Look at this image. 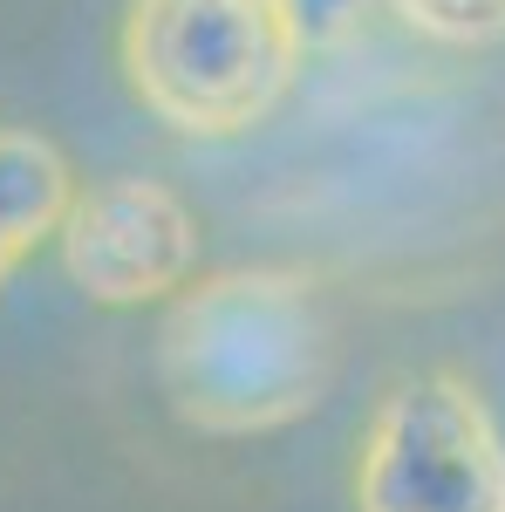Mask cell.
I'll use <instances>...</instances> for the list:
<instances>
[{
    "mask_svg": "<svg viewBox=\"0 0 505 512\" xmlns=\"http://www.w3.org/2000/svg\"><path fill=\"white\" fill-rule=\"evenodd\" d=\"M335 369V335L314 280L233 267L185 280L157 321V383L171 410L212 437H260L301 424Z\"/></svg>",
    "mask_w": 505,
    "mask_h": 512,
    "instance_id": "obj_1",
    "label": "cell"
},
{
    "mask_svg": "<svg viewBox=\"0 0 505 512\" xmlns=\"http://www.w3.org/2000/svg\"><path fill=\"white\" fill-rule=\"evenodd\" d=\"M130 96L178 137H246L301 69L287 0H130L117 28Z\"/></svg>",
    "mask_w": 505,
    "mask_h": 512,
    "instance_id": "obj_2",
    "label": "cell"
},
{
    "mask_svg": "<svg viewBox=\"0 0 505 512\" xmlns=\"http://www.w3.org/2000/svg\"><path fill=\"white\" fill-rule=\"evenodd\" d=\"M355 512H505V437L465 376H403L355 451Z\"/></svg>",
    "mask_w": 505,
    "mask_h": 512,
    "instance_id": "obj_3",
    "label": "cell"
},
{
    "mask_svg": "<svg viewBox=\"0 0 505 512\" xmlns=\"http://www.w3.org/2000/svg\"><path fill=\"white\" fill-rule=\"evenodd\" d=\"M62 267L96 308L171 301L198 274V219L157 178H96L62 219Z\"/></svg>",
    "mask_w": 505,
    "mask_h": 512,
    "instance_id": "obj_4",
    "label": "cell"
},
{
    "mask_svg": "<svg viewBox=\"0 0 505 512\" xmlns=\"http://www.w3.org/2000/svg\"><path fill=\"white\" fill-rule=\"evenodd\" d=\"M410 35L437 48H492L505 41V0H383Z\"/></svg>",
    "mask_w": 505,
    "mask_h": 512,
    "instance_id": "obj_5",
    "label": "cell"
},
{
    "mask_svg": "<svg viewBox=\"0 0 505 512\" xmlns=\"http://www.w3.org/2000/svg\"><path fill=\"white\" fill-rule=\"evenodd\" d=\"M362 14H369V0H287V21L301 35V55H321V48L355 41Z\"/></svg>",
    "mask_w": 505,
    "mask_h": 512,
    "instance_id": "obj_6",
    "label": "cell"
},
{
    "mask_svg": "<svg viewBox=\"0 0 505 512\" xmlns=\"http://www.w3.org/2000/svg\"><path fill=\"white\" fill-rule=\"evenodd\" d=\"M28 253H35V246H28V239L14 233V226H7V212H0V287H7V280H14V267H21V260H28Z\"/></svg>",
    "mask_w": 505,
    "mask_h": 512,
    "instance_id": "obj_7",
    "label": "cell"
}]
</instances>
